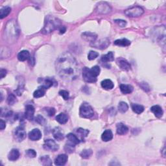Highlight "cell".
Returning a JSON list of instances; mask_svg holds the SVG:
<instances>
[{
  "label": "cell",
  "mask_w": 166,
  "mask_h": 166,
  "mask_svg": "<svg viewBox=\"0 0 166 166\" xmlns=\"http://www.w3.org/2000/svg\"><path fill=\"white\" fill-rule=\"evenodd\" d=\"M55 69L58 76L66 81L76 79L80 73V69L73 56L69 53H64L57 58Z\"/></svg>",
  "instance_id": "cell-1"
},
{
  "label": "cell",
  "mask_w": 166,
  "mask_h": 166,
  "mask_svg": "<svg viewBox=\"0 0 166 166\" xmlns=\"http://www.w3.org/2000/svg\"><path fill=\"white\" fill-rule=\"evenodd\" d=\"M5 34L9 43L14 42L17 40L19 36V29L14 20L9 21L5 29Z\"/></svg>",
  "instance_id": "cell-2"
},
{
  "label": "cell",
  "mask_w": 166,
  "mask_h": 166,
  "mask_svg": "<svg viewBox=\"0 0 166 166\" xmlns=\"http://www.w3.org/2000/svg\"><path fill=\"white\" fill-rule=\"evenodd\" d=\"M61 21L57 18L53 16H48L45 20V24L42 32L43 34H49L57 29H60L61 27Z\"/></svg>",
  "instance_id": "cell-3"
},
{
  "label": "cell",
  "mask_w": 166,
  "mask_h": 166,
  "mask_svg": "<svg viewBox=\"0 0 166 166\" xmlns=\"http://www.w3.org/2000/svg\"><path fill=\"white\" fill-rule=\"evenodd\" d=\"M79 114L83 118H91L94 114V112L88 103H84L80 106Z\"/></svg>",
  "instance_id": "cell-4"
},
{
  "label": "cell",
  "mask_w": 166,
  "mask_h": 166,
  "mask_svg": "<svg viewBox=\"0 0 166 166\" xmlns=\"http://www.w3.org/2000/svg\"><path fill=\"white\" fill-rule=\"evenodd\" d=\"M143 13V9L141 7H139V6H135V7L129 8L125 11V15L130 18L140 17Z\"/></svg>",
  "instance_id": "cell-5"
},
{
  "label": "cell",
  "mask_w": 166,
  "mask_h": 166,
  "mask_svg": "<svg viewBox=\"0 0 166 166\" xmlns=\"http://www.w3.org/2000/svg\"><path fill=\"white\" fill-rule=\"evenodd\" d=\"M112 11V8L109 4L106 2H100L96 7V12L99 14H108Z\"/></svg>",
  "instance_id": "cell-6"
},
{
  "label": "cell",
  "mask_w": 166,
  "mask_h": 166,
  "mask_svg": "<svg viewBox=\"0 0 166 166\" xmlns=\"http://www.w3.org/2000/svg\"><path fill=\"white\" fill-rule=\"evenodd\" d=\"M14 138L16 141L21 142L26 138V132L22 127H18L14 131Z\"/></svg>",
  "instance_id": "cell-7"
},
{
  "label": "cell",
  "mask_w": 166,
  "mask_h": 166,
  "mask_svg": "<svg viewBox=\"0 0 166 166\" xmlns=\"http://www.w3.org/2000/svg\"><path fill=\"white\" fill-rule=\"evenodd\" d=\"M110 45V40L108 38H102L99 41H95L94 42L91 43L90 46L93 48L99 49H105L107 48Z\"/></svg>",
  "instance_id": "cell-8"
},
{
  "label": "cell",
  "mask_w": 166,
  "mask_h": 166,
  "mask_svg": "<svg viewBox=\"0 0 166 166\" xmlns=\"http://www.w3.org/2000/svg\"><path fill=\"white\" fill-rule=\"evenodd\" d=\"M43 148L47 151H57L59 149V146L54 140L49 139L45 140L44 144H43Z\"/></svg>",
  "instance_id": "cell-9"
},
{
  "label": "cell",
  "mask_w": 166,
  "mask_h": 166,
  "mask_svg": "<svg viewBox=\"0 0 166 166\" xmlns=\"http://www.w3.org/2000/svg\"><path fill=\"white\" fill-rule=\"evenodd\" d=\"M83 77L84 81L88 83H93L97 81V78L93 77L90 73L88 68H84L83 70Z\"/></svg>",
  "instance_id": "cell-10"
},
{
  "label": "cell",
  "mask_w": 166,
  "mask_h": 166,
  "mask_svg": "<svg viewBox=\"0 0 166 166\" xmlns=\"http://www.w3.org/2000/svg\"><path fill=\"white\" fill-rule=\"evenodd\" d=\"M117 64L121 70L125 71H128L130 70L131 66L126 59L123 58H119L117 59Z\"/></svg>",
  "instance_id": "cell-11"
},
{
  "label": "cell",
  "mask_w": 166,
  "mask_h": 166,
  "mask_svg": "<svg viewBox=\"0 0 166 166\" xmlns=\"http://www.w3.org/2000/svg\"><path fill=\"white\" fill-rule=\"evenodd\" d=\"M42 138V133L38 128H34L29 133V138L32 141H38Z\"/></svg>",
  "instance_id": "cell-12"
},
{
  "label": "cell",
  "mask_w": 166,
  "mask_h": 166,
  "mask_svg": "<svg viewBox=\"0 0 166 166\" xmlns=\"http://www.w3.org/2000/svg\"><path fill=\"white\" fill-rule=\"evenodd\" d=\"M34 108L33 105H27L25 111V117L29 121H32L34 118Z\"/></svg>",
  "instance_id": "cell-13"
},
{
  "label": "cell",
  "mask_w": 166,
  "mask_h": 166,
  "mask_svg": "<svg viewBox=\"0 0 166 166\" xmlns=\"http://www.w3.org/2000/svg\"><path fill=\"white\" fill-rule=\"evenodd\" d=\"M82 38L87 42H90L91 43H93L96 41V39L98 38V35L94 33L85 32L82 34Z\"/></svg>",
  "instance_id": "cell-14"
},
{
  "label": "cell",
  "mask_w": 166,
  "mask_h": 166,
  "mask_svg": "<svg viewBox=\"0 0 166 166\" xmlns=\"http://www.w3.org/2000/svg\"><path fill=\"white\" fill-rule=\"evenodd\" d=\"M68 159V157L66 155L64 154L59 155L55 160V164L58 166L64 165L66 164V163L67 162Z\"/></svg>",
  "instance_id": "cell-15"
},
{
  "label": "cell",
  "mask_w": 166,
  "mask_h": 166,
  "mask_svg": "<svg viewBox=\"0 0 166 166\" xmlns=\"http://www.w3.org/2000/svg\"><path fill=\"white\" fill-rule=\"evenodd\" d=\"M66 138L68 140V142L67 143L70 144V145L73 147L80 143L79 138L76 136V135H75L73 133H69L66 136Z\"/></svg>",
  "instance_id": "cell-16"
},
{
  "label": "cell",
  "mask_w": 166,
  "mask_h": 166,
  "mask_svg": "<svg viewBox=\"0 0 166 166\" xmlns=\"http://www.w3.org/2000/svg\"><path fill=\"white\" fill-rule=\"evenodd\" d=\"M20 157V152L16 149H12L9 153L8 158L10 161H16Z\"/></svg>",
  "instance_id": "cell-17"
},
{
  "label": "cell",
  "mask_w": 166,
  "mask_h": 166,
  "mask_svg": "<svg viewBox=\"0 0 166 166\" xmlns=\"http://www.w3.org/2000/svg\"><path fill=\"white\" fill-rule=\"evenodd\" d=\"M53 134L55 139L58 141H61L64 139V133L62 131L61 128L56 127L55 128H54L53 131Z\"/></svg>",
  "instance_id": "cell-18"
},
{
  "label": "cell",
  "mask_w": 166,
  "mask_h": 166,
  "mask_svg": "<svg viewBox=\"0 0 166 166\" xmlns=\"http://www.w3.org/2000/svg\"><path fill=\"white\" fill-rule=\"evenodd\" d=\"M151 110L152 113L155 114V116L158 118L162 117L163 114H164V112H163L162 110V108H161V106H160L159 105L152 106L151 108Z\"/></svg>",
  "instance_id": "cell-19"
},
{
  "label": "cell",
  "mask_w": 166,
  "mask_h": 166,
  "mask_svg": "<svg viewBox=\"0 0 166 166\" xmlns=\"http://www.w3.org/2000/svg\"><path fill=\"white\" fill-rule=\"evenodd\" d=\"M113 138V133L111 131V130L107 129L105 130L101 135V139L103 142H109Z\"/></svg>",
  "instance_id": "cell-20"
},
{
  "label": "cell",
  "mask_w": 166,
  "mask_h": 166,
  "mask_svg": "<svg viewBox=\"0 0 166 166\" xmlns=\"http://www.w3.org/2000/svg\"><path fill=\"white\" fill-rule=\"evenodd\" d=\"M117 133L119 135H125L128 131V128L123 123L117 124Z\"/></svg>",
  "instance_id": "cell-21"
},
{
  "label": "cell",
  "mask_w": 166,
  "mask_h": 166,
  "mask_svg": "<svg viewBox=\"0 0 166 166\" xmlns=\"http://www.w3.org/2000/svg\"><path fill=\"white\" fill-rule=\"evenodd\" d=\"M101 86L103 89L106 90H110L113 89L114 84L111 80L105 79L101 82Z\"/></svg>",
  "instance_id": "cell-22"
},
{
  "label": "cell",
  "mask_w": 166,
  "mask_h": 166,
  "mask_svg": "<svg viewBox=\"0 0 166 166\" xmlns=\"http://www.w3.org/2000/svg\"><path fill=\"white\" fill-rule=\"evenodd\" d=\"M30 58V53L27 50H23L18 55V58L20 61H26Z\"/></svg>",
  "instance_id": "cell-23"
},
{
  "label": "cell",
  "mask_w": 166,
  "mask_h": 166,
  "mask_svg": "<svg viewBox=\"0 0 166 166\" xmlns=\"http://www.w3.org/2000/svg\"><path fill=\"white\" fill-rule=\"evenodd\" d=\"M121 92L124 94H128L133 92V87L129 84H121L120 86Z\"/></svg>",
  "instance_id": "cell-24"
},
{
  "label": "cell",
  "mask_w": 166,
  "mask_h": 166,
  "mask_svg": "<svg viewBox=\"0 0 166 166\" xmlns=\"http://www.w3.org/2000/svg\"><path fill=\"white\" fill-rule=\"evenodd\" d=\"M114 43L115 46H121V47H127V46L130 45V40H128L126 38H123V39L116 40Z\"/></svg>",
  "instance_id": "cell-25"
},
{
  "label": "cell",
  "mask_w": 166,
  "mask_h": 166,
  "mask_svg": "<svg viewBox=\"0 0 166 166\" xmlns=\"http://www.w3.org/2000/svg\"><path fill=\"white\" fill-rule=\"evenodd\" d=\"M46 90V89L44 87H43L42 86L39 87L38 89L36 90L35 92H34V93H33L34 98H42V97H43V95H45Z\"/></svg>",
  "instance_id": "cell-26"
},
{
  "label": "cell",
  "mask_w": 166,
  "mask_h": 166,
  "mask_svg": "<svg viewBox=\"0 0 166 166\" xmlns=\"http://www.w3.org/2000/svg\"><path fill=\"white\" fill-rule=\"evenodd\" d=\"M114 60V54L112 51L108 52L107 54L102 56L101 61L103 62H112Z\"/></svg>",
  "instance_id": "cell-27"
},
{
  "label": "cell",
  "mask_w": 166,
  "mask_h": 166,
  "mask_svg": "<svg viewBox=\"0 0 166 166\" xmlns=\"http://www.w3.org/2000/svg\"><path fill=\"white\" fill-rule=\"evenodd\" d=\"M56 120L61 124H66L68 121V116L64 113H61L56 117Z\"/></svg>",
  "instance_id": "cell-28"
},
{
  "label": "cell",
  "mask_w": 166,
  "mask_h": 166,
  "mask_svg": "<svg viewBox=\"0 0 166 166\" xmlns=\"http://www.w3.org/2000/svg\"><path fill=\"white\" fill-rule=\"evenodd\" d=\"M11 12V9L9 7H4V8H2L0 11V18L3 19L5 17H7V16L10 14V12Z\"/></svg>",
  "instance_id": "cell-29"
},
{
  "label": "cell",
  "mask_w": 166,
  "mask_h": 166,
  "mask_svg": "<svg viewBox=\"0 0 166 166\" xmlns=\"http://www.w3.org/2000/svg\"><path fill=\"white\" fill-rule=\"evenodd\" d=\"M40 163L43 165H52V162L51 160L50 159V158L49 157V156L48 155H45L42 156L40 158Z\"/></svg>",
  "instance_id": "cell-30"
},
{
  "label": "cell",
  "mask_w": 166,
  "mask_h": 166,
  "mask_svg": "<svg viewBox=\"0 0 166 166\" xmlns=\"http://www.w3.org/2000/svg\"><path fill=\"white\" fill-rule=\"evenodd\" d=\"M133 110L138 114H142L144 111V107L142 105H138V104H133L132 105Z\"/></svg>",
  "instance_id": "cell-31"
},
{
  "label": "cell",
  "mask_w": 166,
  "mask_h": 166,
  "mask_svg": "<svg viewBox=\"0 0 166 166\" xmlns=\"http://www.w3.org/2000/svg\"><path fill=\"white\" fill-rule=\"evenodd\" d=\"M92 151L91 149H84L80 153V156L84 159H88L92 155Z\"/></svg>",
  "instance_id": "cell-32"
},
{
  "label": "cell",
  "mask_w": 166,
  "mask_h": 166,
  "mask_svg": "<svg viewBox=\"0 0 166 166\" xmlns=\"http://www.w3.org/2000/svg\"><path fill=\"white\" fill-rule=\"evenodd\" d=\"M90 71L93 77L97 78L100 74L101 69H100V68L98 66H93L92 68L90 69Z\"/></svg>",
  "instance_id": "cell-33"
},
{
  "label": "cell",
  "mask_w": 166,
  "mask_h": 166,
  "mask_svg": "<svg viewBox=\"0 0 166 166\" xmlns=\"http://www.w3.org/2000/svg\"><path fill=\"white\" fill-rule=\"evenodd\" d=\"M128 109V106L125 102L123 101H121L120 103H119V105H118V110L121 113H125V112H126Z\"/></svg>",
  "instance_id": "cell-34"
},
{
  "label": "cell",
  "mask_w": 166,
  "mask_h": 166,
  "mask_svg": "<svg viewBox=\"0 0 166 166\" xmlns=\"http://www.w3.org/2000/svg\"><path fill=\"white\" fill-rule=\"evenodd\" d=\"M77 133L78 134H79L81 138H82V139H83L84 138L88 136V134H89V130L86 129H84V128H79L77 130Z\"/></svg>",
  "instance_id": "cell-35"
},
{
  "label": "cell",
  "mask_w": 166,
  "mask_h": 166,
  "mask_svg": "<svg viewBox=\"0 0 166 166\" xmlns=\"http://www.w3.org/2000/svg\"><path fill=\"white\" fill-rule=\"evenodd\" d=\"M53 85V81L50 79H46L43 81L42 86L44 87L47 90V89L49 88L50 87H51Z\"/></svg>",
  "instance_id": "cell-36"
},
{
  "label": "cell",
  "mask_w": 166,
  "mask_h": 166,
  "mask_svg": "<svg viewBox=\"0 0 166 166\" xmlns=\"http://www.w3.org/2000/svg\"><path fill=\"white\" fill-rule=\"evenodd\" d=\"M16 102H17V99H16V96L14 94L11 93V94H10L8 96L7 103H8L9 105H13Z\"/></svg>",
  "instance_id": "cell-37"
},
{
  "label": "cell",
  "mask_w": 166,
  "mask_h": 166,
  "mask_svg": "<svg viewBox=\"0 0 166 166\" xmlns=\"http://www.w3.org/2000/svg\"><path fill=\"white\" fill-rule=\"evenodd\" d=\"M99 56V53L96 51H90L88 55V59L90 61H93L95 59Z\"/></svg>",
  "instance_id": "cell-38"
},
{
  "label": "cell",
  "mask_w": 166,
  "mask_h": 166,
  "mask_svg": "<svg viewBox=\"0 0 166 166\" xmlns=\"http://www.w3.org/2000/svg\"><path fill=\"white\" fill-rule=\"evenodd\" d=\"M35 120H36L35 121H36V123H38V124L41 125H44L46 123V119L40 115H37Z\"/></svg>",
  "instance_id": "cell-39"
},
{
  "label": "cell",
  "mask_w": 166,
  "mask_h": 166,
  "mask_svg": "<svg viewBox=\"0 0 166 166\" xmlns=\"http://www.w3.org/2000/svg\"><path fill=\"white\" fill-rule=\"evenodd\" d=\"M26 155L28 156V157L33 158L34 157H36V151H34V149H28L26 152Z\"/></svg>",
  "instance_id": "cell-40"
},
{
  "label": "cell",
  "mask_w": 166,
  "mask_h": 166,
  "mask_svg": "<svg viewBox=\"0 0 166 166\" xmlns=\"http://www.w3.org/2000/svg\"><path fill=\"white\" fill-rule=\"evenodd\" d=\"M59 95H61L64 100H68L70 98V93L66 90H61L59 92Z\"/></svg>",
  "instance_id": "cell-41"
},
{
  "label": "cell",
  "mask_w": 166,
  "mask_h": 166,
  "mask_svg": "<svg viewBox=\"0 0 166 166\" xmlns=\"http://www.w3.org/2000/svg\"><path fill=\"white\" fill-rule=\"evenodd\" d=\"M74 148H75V147L72 146V145H70V144H68V143L66 144L65 147H64L65 151H66V152H69V153L73 152L74 151Z\"/></svg>",
  "instance_id": "cell-42"
},
{
  "label": "cell",
  "mask_w": 166,
  "mask_h": 166,
  "mask_svg": "<svg viewBox=\"0 0 166 166\" xmlns=\"http://www.w3.org/2000/svg\"><path fill=\"white\" fill-rule=\"evenodd\" d=\"M114 22L116 24H118V26L121 27H124L126 26V25H127L126 21H125L123 20H115Z\"/></svg>",
  "instance_id": "cell-43"
},
{
  "label": "cell",
  "mask_w": 166,
  "mask_h": 166,
  "mask_svg": "<svg viewBox=\"0 0 166 166\" xmlns=\"http://www.w3.org/2000/svg\"><path fill=\"white\" fill-rule=\"evenodd\" d=\"M47 111H48L49 116H53L55 114V110L54 108H49L47 109Z\"/></svg>",
  "instance_id": "cell-44"
},
{
  "label": "cell",
  "mask_w": 166,
  "mask_h": 166,
  "mask_svg": "<svg viewBox=\"0 0 166 166\" xmlns=\"http://www.w3.org/2000/svg\"><path fill=\"white\" fill-rule=\"evenodd\" d=\"M6 75H7V70H4V69H1V71H0V77H1V79H3L4 77H5Z\"/></svg>",
  "instance_id": "cell-45"
},
{
  "label": "cell",
  "mask_w": 166,
  "mask_h": 166,
  "mask_svg": "<svg viewBox=\"0 0 166 166\" xmlns=\"http://www.w3.org/2000/svg\"><path fill=\"white\" fill-rule=\"evenodd\" d=\"M5 127H6L5 121H4L3 120H0V128H1V130H4Z\"/></svg>",
  "instance_id": "cell-46"
},
{
  "label": "cell",
  "mask_w": 166,
  "mask_h": 166,
  "mask_svg": "<svg viewBox=\"0 0 166 166\" xmlns=\"http://www.w3.org/2000/svg\"><path fill=\"white\" fill-rule=\"evenodd\" d=\"M59 31H60V33L61 34H64L66 31V28L64 26H61L59 29Z\"/></svg>",
  "instance_id": "cell-47"
}]
</instances>
